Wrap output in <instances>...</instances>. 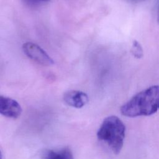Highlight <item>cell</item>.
I'll return each instance as SVG.
<instances>
[{
  "mask_svg": "<svg viewBox=\"0 0 159 159\" xmlns=\"http://www.w3.org/2000/svg\"><path fill=\"white\" fill-rule=\"evenodd\" d=\"M88 95L81 91L70 90L65 93L63 100L68 106L81 108L86 105L88 102Z\"/></svg>",
  "mask_w": 159,
  "mask_h": 159,
  "instance_id": "5b68a950",
  "label": "cell"
},
{
  "mask_svg": "<svg viewBox=\"0 0 159 159\" xmlns=\"http://www.w3.org/2000/svg\"><path fill=\"white\" fill-rule=\"evenodd\" d=\"M22 112L20 104L10 98L0 96V114L10 118H17Z\"/></svg>",
  "mask_w": 159,
  "mask_h": 159,
  "instance_id": "277c9868",
  "label": "cell"
},
{
  "mask_svg": "<svg viewBox=\"0 0 159 159\" xmlns=\"http://www.w3.org/2000/svg\"><path fill=\"white\" fill-rule=\"evenodd\" d=\"M125 127L122 120L115 116L106 117L99 129L97 136L106 143L115 154H118L123 146Z\"/></svg>",
  "mask_w": 159,
  "mask_h": 159,
  "instance_id": "7a4b0ae2",
  "label": "cell"
},
{
  "mask_svg": "<svg viewBox=\"0 0 159 159\" xmlns=\"http://www.w3.org/2000/svg\"><path fill=\"white\" fill-rule=\"evenodd\" d=\"M158 22H159V16H158Z\"/></svg>",
  "mask_w": 159,
  "mask_h": 159,
  "instance_id": "30bf717a",
  "label": "cell"
},
{
  "mask_svg": "<svg viewBox=\"0 0 159 159\" xmlns=\"http://www.w3.org/2000/svg\"><path fill=\"white\" fill-rule=\"evenodd\" d=\"M132 53L137 58H141L143 56V50L142 47L140 43L136 40L134 41L133 42Z\"/></svg>",
  "mask_w": 159,
  "mask_h": 159,
  "instance_id": "52a82bcc",
  "label": "cell"
},
{
  "mask_svg": "<svg viewBox=\"0 0 159 159\" xmlns=\"http://www.w3.org/2000/svg\"><path fill=\"white\" fill-rule=\"evenodd\" d=\"M30 1H32V2H35V3H37V2H47L50 0H29Z\"/></svg>",
  "mask_w": 159,
  "mask_h": 159,
  "instance_id": "ba28073f",
  "label": "cell"
},
{
  "mask_svg": "<svg viewBox=\"0 0 159 159\" xmlns=\"http://www.w3.org/2000/svg\"><path fill=\"white\" fill-rule=\"evenodd\" d=\"M43 159H74L72 152L68 148H64L58 151L46 150Z\"/></svg>",
  "mask_w": 159,
  "mask_h": 159,
  "instance_id": "8992f818",
  "label": "cell"
},
{
  "mask_svg": "<svg viewBox=\"0 0 159 159\" xmlns=\"http://www.w3.org/2000/svg\"><path fill=\"white\" fill-rule=\"evenodd\" d=\"M0 159H2V154L1 152H0Z\"/></svg>",
  "mask_w": 159,
  "mask_h": 159,
  "instance_id": "9c48e42d",
  "label": "cell"
},
{
  "mask_svg": "<svg viewBox=\"0 0 159 159\" xmlns=\"http://www.w3.org/2000/svg\"><path fill=\"white\" fill-rule=\"evenodd\" d=\"M22 50L27 57L40 64L48 66L54 64L53 60L40 46L32 43L25 42L22 45Z\"/></svg>",
  "mask_w": 159,
  "mask_h": 159,
  "instance_id": "3957f363",
  "label": "cell"
},
{
  "mask_svg": "<svg viewBox=\"0 0 159 159\" xmlns=\"http://www.w3.org/2000/svg\"><path fill=\"white\" fill-rule=\"evenodd\" d=\"M159 109V86H152L135 94L120 107L127 117L150 116Z\"/></svg>",
  "mask_w": 159,
  "mask_h": 159,
  "instance_id": "6da1fadb",
  "label": "cell"
}]
</instances>
